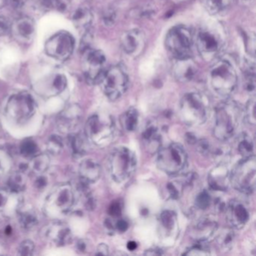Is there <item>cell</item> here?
Returning a JSON list of instances; mask_svg holds the SVG:
<instances>
[{
	"label": "cell",
	"instance_id": "cell-1",
	"mask_svg": "<svg viewBox=\"0 0 256 256\" xmlns=\"http://www.w3.org/2000/svg\"><path fill=\"white\" fill-rule=\"evenodd\" d=\"M244 119V110L239 103L232 100L222 102L214 112V138L218 142H227L236 134Z\"/></svg>",
	"mask_w": 256,
	"mask_h": 256
},
{
	"label": "cell",
	"instance_id": "cell-2",
	"mask_svg": "<svg viewBox=\"0 0 256 256\" xmlns=\"http://www.w3.org/2000/svg\"><path fill=\"white\" fill-rule=\"evenodd\" d=\"M227 34L220 24L202 26L196 37V48L205 62L216 60L226 46Z\"/></svg>",
	"mask_w": 256,
	"mask_h": 256
},
{
	"label": "cell",
	"instance_id": "cell-3",
	"mask_svg": "<svg viewBox=\"0 0 256 256\" xmlns=\"http://www.w3.org/2000/svg\"><path fill=\"white\" fill-rule=\"evenodd\" d=\"M209 114V98L200 92L185 94L180 102V118L188 126L203 125L208 120Z\"/></svg>",
	"mask_w": 256,
	"mask_h": 256
},
{
	"label": "cell",
	"instance_id": "cell-4",
	"mask_svg": "<svg viewBox=\"0 0 256 256\" xmlns=\"http://www.w3.org/2000/svg\"><path fill=\"white\" fill-rule=\"evenodd\" d=\"M108 170L114 181L118 184L128 182L136 172L137 157L130 148H115L108 158Z\"/></svg>",
	"mask_w": 256,
	"mask_h": 256
},
{
	"label": "cell",
	"instance_id": "cell-5",
	"mask_svg": "<svg viewBox=\"0 0 256 256\" xmlns=\"http://www.w3.org/2000/svg\"><path fill=\"white\" fill-rule=\"evenodd\" d=\"M209 80L212 91L217 96L228 98L238 86V73L234 66L228 60H220L211 68Z\"/></svg>",
	"mask_w": 256,
	"mask_h": 256
},
{
	"label": "cell",
	"instance_id": "cell-6",
	"mask_svg": "<svg viewBox=\"0 0 256 256\" xmlns=\"http://www.w3.org/2000/svg\"><path fill=\"white\" fill-rule=\"evenodd\" d=\"M116 128L113 118L106 114H94L85 124V136L88 142L100 148L108 146L116 138Z\"/></svg>",
	"mask_w": 256,
	"mask_h": 256
},
{
	"label": "cell",
	"instance_id": "cell-7",
	"mask_svg": "<svg viewBox=\"0 0 256 256\" xmlns=\"http://www.w3.org/2000/svg\"><path fill=\"white\" fill-rule=\"evenodd\" d=\"M157 167L164 173L178 176L184 173L188 166V156L184 146L172 143L157 151Z\"/></svg>",
	"mask_w": 256,
	"mask_h": 256
},
{
	"label": "cell",
	"instance_id": "cell-8",
	"mask_svg": "<svg viewBox=\"0 0 256 256\" xmlns=\"http://www.w3.org/2000/svg\"><path fill=\"white\" fill-rule=\"evenodd\" d=\"M256 156L244 157L236 163L230 173V184L242 194H250L256 190Z\"/></svg>",
	"mask_w": 256,
	"mask_h": 256
},
{
	"label": "cell",
	"instance_id": "cell-9",
	"mask_svg": "<svg viewBox=\"0 0 256 256\" xmlns=\"http://www.w3.org/2000/svg\"><path fill=\"white\" fill-rule=\"evenodd\" d=\"M193 38L191 30L184 25H176L168 32L166 47L175 59L191 58Z\"/></svg>",
	"mask_w": 256,
	"mask_h": 256
},
{
	"label": "cell",
	"instance_id": "cell-10",
	"mask_svg": "<svg viewBox=\"0 0 256 256\" xmlns=\"http://www.w3.org/2000/svg\"><path fill=\"white\" fill-rule=\"evenodd\" d=\"M36 110L35 100L26 92L10 97L6 106V115L12 122L23 124L32 118Z\"/></svg>",
	"mask_w": 256,
	"mask_h": 256
},
{
	"label": "cell",
	"instance_id": "cell-11",
	"mask_svg": "<svg viewBox=\"0 0 256 256\" xmlns=\"http://www.w3.org/2000/svg\"><path fill=\"white\" fill-rule=\"evenodd\" d=\"M103 92L110 101H116L122 96L128 88V76L121 66L108 68L100 82Z\"/></svg>",
	"mask_w": 256,
	"mask_h": 256
},
{
	"label": "cell",
	"instance_id": "cell-12",
	"mask_svg": "<svg viewBox=\"0 0 256 256\" xmlns=\"http://www.w3.org/2000/svg\"><path fill=\"white\" fill-rule=\"evenodd\" d=\"M76 202L74 190L70 184H62L55 187L48 194L46 202V209L50 215L67 214Z\"/></svg>",
	"mask_w": 256,
	"mask_h": 256
},
{
	"label": "cell",
	"instance_id": "cell-13",
	"mask_svg": "<svg viewBox=\"0 0 256 256\" xmlns=\"http://www.w3.org/2000/svg\"><path fill=\"white\" fill-rule=\"evenodd\" d=\"M106 64L107 60L102 50L89 49L85 52L84 70L88 84L91 85L100 84L108 70Z\"/></svg>",
	"mask_w": 256,
	"mask_h": 256
},
{
	"label": "cell",
	"instance_id": "cell-14",
	"mask_svg": "<svg viewBox=\"0 0 256 256\" xmlns=\"http://www.w3.org/2000/svg\"><path fill=\"white\" fill-rule=\"evenodd\" d=\"M74 48V40L67 32H58L50 37L46 42L44 49L46 54L53 59L66 61L72 54Z\"/></svg>",
	"mask_w": 256,
	"mask_h": 256
},
{
	"label": "cell",
	"instance_id": "cell-15",
	"mask_svg": "<svg viewBox=\"0 0 256 256\" xmlns=\"http://www.w3.org/2000/svg\"><path fill=\"white\" fill-rule=\"evenodd\" d=\"M224 211L228 224L233 229L242 228L250 220V209L242 200L233 199L226 205Z\"/></svg>",
	"mask_w": 256,
	"mask_h": 256
},
{
	"label": "cell",
	"instance_id": "cell-16",
	"mask_svg": "<svg viewBox=\"0 0 256 256\" xmlns=\"http://www.w3.org/2000/svg\"><path fill=\"white\" fill-rule=\"evenodd\" d=\"M218 230V224L214 217L206 216L200 217L193 224L190 230V235L194 242H209L212 238H215Z\"/></svg>",
	"mask_w": 256,
	"mask_h": 256
},
{
	"label": "cell",
	"instance_id": "cell-17",
	"mask_svg": "<svg viewBox=\"0 0 256 256\" xmlns=\"http://www.w3.org/2000/svg\"><path fill=\"white\" fill-rule=\"evenodd\" d=\"M83 116L82 108L78 104H71L66 108L58 116L56 126L62 133H72L80 125Z\"/></svg>",
	"mask_w": 256,
	"mask_h": 256
},
{
	"label": "cell",
	"instance_id": "cell-18",
	"mask_svg": "<svg viewBox=\"0 0 256 256\" xmlns=\"http://www.w3.org/2000/svg\"><path fill=\"white\" fill-rule=\"evenodd\" d=\"M146 44V37L143 31L133 29L126 31L121 37V46L124 52L128 56H139Z\"/></svg>",
	"mask_w": 256,
	"mask_h": 256
},
{
	"label": "cell",
	"instance_id": "cell-19",
	"mask_svg": "<svg viewBox=\"0 0 256 256\" xmlns=\"http://www.w3.org/2000/svg\"><path fill=\"white\" fill-rule=\"evenodd\" d=\"M46 238L54 245L64 246L68 245L72 240V234L68 224L60 221L54 222L46 228Z\"/></svg>",
	"mask_w": 256,
	"mask_h": 256
},
{
	"label": "cell",
	"instance_id": "cell-20",
	"mask_svg": "<svg viewBox=\"0 0 256 256\" xmlns=\"http://www.w3.org/2000/svg\"><path fill=\"white\" fill-rule=\"evenodd\" d=\"M11 32L18 42L30 43L35 36V22L31 18H20L12 24Z\"/></svg>",
	"mask_w": 256,
	"mask_h": 256
},
{
	"label": "cell",
	"instance_id": "cell-21",
	"mask_svg": "<svg viewBox=\"0 0 256 256\" xmlns=\"http://www.w3.org/2000/svg\"><path fill=\"white\" fill-rule=\"evenodd\" d=\"M230 173L227 164H217L208 176L210 188L214 191H226L230 185Z\"/></svg>",
	"mask_w": 256,
	"mask_h": 256
},
{
	"label": "cell",
	"instance_id": "cell-22",
	"mask_svg": "<svg viewBox=\"0 0 256 256\" xmlns=\"http://www.w3.org/2000/svg\"><path fill=\"white\" fill-rule=\"evenodd\" d=\"M67 86V80L62 74H53L46 78L43 79V82L37 84L36 90L42 95L53 96L61 94L65 90Z\"/></svg>",
	"mask_w": 256,
	"mask_h": 256
},
{
	"label": "cell",
	"instance_id": "cell-23",
	"mask_svg": "<svg viewBox=\"0 0 256 256\" xmlns=\"http://www.w3.org/2000/svg\"><path fill=\"white\" fill-rule=\"evenodd\" d=\"M198 67L191 58L176 59L173 73L175 78L182 83L191 82L197 76Z\"/></svg>",
	"mask_w": 256,
	"mask_h": 256
},
{
	"label": "cell",
	"instance_id": "cell-24",
	"mask_svg": "<svg viewBox=\"0 0 256 256\" xmlns=\"http://www.w3.org/2000/svg\"><path fill=\"white\" fill-rule=\"evenodd\" d=\"M78 173L80 182L86 185L94 184L96 182L101 176V166L96 160L86 158L80 162Z\"/></svg>",
	"mask_w": 256,
	"mask_h": 256
},
{
	"label": "cell",
	"instance_id": "cell-25",
	"mask_svg": "<svg viewBox=\"0 0 256 256\" xmlns=\"http://www.w3.org/2000/svg\"><path fill=\"white\" fill-rule=\"evenodd\" d=\"M142 140L150 152L158 151L161 148L162 134L160 128L154 122H150L142 132Z\"/></svg>",
	"mask_w": 256,
	"mask_h": 256
},
{
	"label": "cell",
	"instance_id": "cell-26",
	"mask_svg": "<svg viewBox=\"0 0 256 256\" xmlns=\"http://www.w3.org/2000/svg\"><path fill=\"white\" fill-rule=\"evenodd\" d=\"M160 230L164 236H172L178 229V216L170 210H166L160 214Z\"/></svg>",
	"mask_w": 256,
	"mask_h": 256
},
{
	"label": "cell",
	"instance_id": "cell-27",
	"mask_svg": "<svg viewBox=\"0 0 256 256\" xmlns=\"http://www.w3.org/2000/svg\"><path fill=\"white\" fill-rule=\"evenodd\" d=\"M138 122L139 113L136 108H130L120 116V124L126 132H134L137 128Z\"/></svg>",
	"mask_w": 256,
	"mask_h": 256
},
{
	"label": "cell",
	"instance_id": "cell-28",
	"mask_svg": "<svg viewBox=\"0 0 256 256\" xmlns=\"http://www.w3.org/2000/svg\"><path fill=\"white\" fill-rule=\"evenodd\" d=\"M215 238H216L218 246L224 251H229L233 248L235 241V233L232 228H224L222 230H218Z\"/></svg>",
	"mask_w": 256,
	"mask_h": 256
},
{
	"label": "cell",
	"instance_id": "cell-29",
	"mask_svg": "<svg viewBox=\"0 0 256 256\" xmlns=\"http://www.w3.org/2000/svg\"><path fill=\"white\" fill-rule=\"evenodd\" d=\"M236 142L238 152L242 158L254 155V142L248 134L241 133L236 138Z\"/></svg>",
	"mask_w": 256,
	"mask_h": 256
},
{
	"label": "cell",
	"instance_id": "cell-30",
	"mask_svg": "<svg viewBox=\"0 0 256 256\" xmlns=\"http://www.w3.org/2000/svg\"><path fill=\"white\" fill-rule=\"evenodd\" d=\"M244 89L250 94L256 91V68L254 64L251 62L244 64Z\"/></svg>",
	"mask_w": 256,
	"mask_h": 256
},
{
	"label": "cell",
	"instance_id": "cell-31",
	"mask_svg": "<svg viewBox=\"0 0 256 256\" xmlns=\"http://www.w3.org/2000/svg\"><path fill=\"white\" fill-rule=\"evenodd\" d=\"M86 140H88L86 136L84 137L82 134H73V133L70 134V148L73 155L80 157L86 154V148H88Z\"/></svg>",
	"mask_w": 256,
	"mask_h": 256
},
{
	"label": "cell",
	"instance_id": "cell-32",
	"mask_svg": "<svg viewBox=\"0 0 256 256\" xmlns=\"http://www.w3.org/2000/svg\"><path fill=\"white\" fill-rule=\"evenodd\" d=\"M74 25L79 29H88L92 22V14L86 8H80L74 12L72 18Z\"/></svg>",
	"mask_w": 256,
	"mask_h": 256
},
{
	"label": "cell",
	"instance_id": "cell-33",
	"mask_svg": "<svg viewBox=\"0 0 256 256\" xmlns=\"http://www.w3.org/2000/svg\"><path fill=\"white\" fill-rule=\"evenodd\" d=\"M214 202L215 200L212 198L209 191L206 190H200L198 192L194 197V206L196 209L204 211L209 209L210 206H214Z\"/></svg>",
	"mask_w": 256,
	"mask_h": 256
},
{
	"label": "cell",
	"instance_id": "cell-34",
	"mask_svg": "<svg viewBox=\"0 0 256 256\" xmlns=\"http://www.w3.org/2000/svg\"><path fill=\"white\" fill-rule=\"evenodd\" d=\"M26 176L23 172H16L10 176L8 180V186L12 192L20 193L26 187Z\"/></svg>",
	"mask_w": 256,
	"mask_h": 256
},
{
	"label": "cell",
	"instance_id": "cell-35",
	"mask_svg": "<svg viewBox=\"0 0 256 256\" xmlns=\"http://www.w3.org/2000/svg\"><path fill=\"white\" fill-rule=\"evenodd\" d=\"M19 223L24 230H30L38 224V217L32 211H22L18 214Z\"/></svg>",
	"mask_w": 256,
	"mask_h": 256
},
{
	"label": "cell",
	"instance_id": "cell-36",
	"mask_svg": "<svg viewBox=\"0 0 256 256\" xmlns=\"http://www.w3.org/2000/svg\"><path fill=\"white\" fill-rule=\"evenodd\" d=\"M50 158L47 154H40L35 156L31 162V168L36 173L42 174L46 172L50 166Z\"/></svg>",
	"mask_w": 256,
	"mask_h": 256
},
{
	"label": "cell",
	"instance_id": "cell-37",
	"mask_svg": "<svg viewBox=\"0 0 256 256\" xmlns=\"http://www.w3.org/2000/svg\"><path fill=\"white\" fill-rule=\"evenodd\" d=\"M210 251L208 242H194L193 245L185 250L182 254L184 256H209L210 254Z\"/></svg>",
	"mask_w": 256,
	"mask_h": 256
},
{
	"label": "cell",
	"instance_id": "cell-38",
	"mask_svg": "<svg viewBox=\"0 0 256 256\" xmlns=\"http://www.w3.org/2000/svg\"><path fill=\"white\" fill-rule=\"evenodd\" d=\"M230 0H204V4L208 11L212 14H218L226 10Z\"/></svg>",
	"mask_w": 256,
	"mask_h": 256
},
{
	"label": "cell",
	"instance_id": "cell-39",
	"mask_svg": "<svg viewBox=\"0 0 256 256\" xmlns=\"http://www.w3.org/2000/svg\"><path fill=\"white\" fill-rule=\"evenodd\" d=\"M244 118L250 125L256 124V98L252 97L247 102L244 110Z\"/></svg>",
	"mask_w": 256,
	"mask_h": 256
},
{
	"label": "cell",
	"instance_id": "cell-40",
	"mask_svg": "<svg viewBox=\"0 0 256 256\" xmlns=\"http://www.w3.org/2000/svg\"><path fill=\"white\" fill-rule=\"evenodd\" d=\"M20 151L24 156H34L38 152V145L31 139H26L20 144Z\"/></svg>",
	"mask_w": 256,
	"mask_h": 256
},
{
	"label": "cell",
	"instance_id": "cell-41",
	"mask_svg": "<svg viewBox=\"0 0 256 256\" xmlns=\"http://www.w3.org/2000/svg\"><path fill=\"white\" fill-rule=\"evenodd\" d=\"M48 150L52 154H59L64 148L62 138L58 136H52L47 143Z\"/></svg>",
	"mask_w": 256,
	"mask_h": 256
},
{
	"label": "cell",
	"instance_id": "cell-42",
	"mask_svg": "<svg viewBox=\"0 0 256 256\" xmlns=\"http://www.w3.org/2000/svg\"><path fill=\"white\" fill-rule=\"evenodd\" d=\"M35 244L30 240H24L19 246L18 252L20 256H30L34 254Z\"/></svg>",
	"mask_w": 256,
	"mask_h": 256
},
{
	"label": "cell",
	"instance_id": "cell-43",
	"mask_svg": "<svg viewBox=\"0 0 256 256\" xmlns=\"http://www.w3.org/2000/svg\"><path fill=\"white\" fill-rule=\"evenodd\" d=\"M12 193L6 190H0V212L6 210L10 205V202H12Z\"/></svg>",
	"mask_w": 256,
	"mask_h": 256
},
{
	"label": "cell",
	"instance_id": "cell-44",
	"mask_svg": "<svg viewBox=\"0 0 256 256\" xmlns=\"http://www.w3.org/2000/svg\"><path fill=\"white\" fill-rule=\"evenodd\" d=\"M244 38L246 40L245 44L247 52L253 58H254V54H256V36L253 34H246L245 35H244Z\"/></svg>",
	"mask_w": 256,
	"mask_h": 256
},
{
	"label": "cell",
	"instance_id": "cell-45",
	"mask_svg": "<svg viewBox=\"0 0 256 256\" xmlns=\"http://www.w3.org/2000/svg\"><path fill=\"white\" fill-rule=\"evenodd\" d=\"M194 144L197 145V150L202 155H210L212 145L210 143L209 140L206 139H200L197 140Z\"/></svg>",
	"mask_w": 256,
	"mask_h": 256
},
{
	"label": "cell",
	"instance_id": "cell-46",
	"mask_svg": "<svg viewBox=\"0 0 256 256\" xmlns=\"http://www.w3.org/2000/svg\"><path fill=\"white\" fill-rule=\"evenodd\" d=\"M11 167V160L4 151L0 150V174H4Z\"/></svg>",
	"mask_w": 256,
	"mask_h": 256
},
{
	"label": "cell",
	"instance_id": "cell-47",
	"mask_svg": "<svg viewBox=\"0 0 256 256\" xmlns=\"http://www.w3.org/2000/svg\"><path fill=\"white\" fill-rule=\"evenodd\" d=\"M116 12L113 8H108L103 14V22L106 26H112L116 20Z\"/></svg>",
	"mask_w": 256,
	"mask_h": 256
},
{
	"label": "cell",
	"instance_id": "cell-48",
	"mask_svg": "<svg viewBox=\"0 0 256 256\" xmlns=\"http://www.w3.org/2000/svg\"><path fill=\"white\" fill-rule=\"evenodd\" d=\"M12 24L8 18L4 16H0V36L6 35L11 32Z\"/></svg>",
	"mask_w": 256,
	"mask_h": 256
},
{
	"label": "cell",
	"instance_id": "cell-49",
	"mask_svg": "<svg viewBox=\"0 0 256 256\" xmlns=\"http://www.w3.org/2000/svg\"><path fill=\"white\" fill-rule=\"evenodd\" d=\"M108 214L113 218H118L122 214V206L119 202H114L109 206Z\"/></svg>",
	"mask_w": 256,
	"mask_h": 256
},
{
	"label": "cell",
	"instance_id": "cell-50",
	"mask_svg": "<svg viewBox=\"0 0 256 256\" xmlns=\"http://www.w3.org/2000/svg\"><path fill=\"white\" fill-rule=\"evenodd\" d=\"M128 228V223L126 220L120 218L114 223V230H118L120 232H125Z\"/></svg>",
	"mask_w": 256,
	"mask_h": 256
},
{
	"label": "cell",
	"instance_id": "cell-51",
	"mask_svg": "<svg viewBox=\"0 0 256 256\" xmlns=\"http://www.w3.org/2000/svg\"><path fill=\"white\" fill-rule=\"evenodd\" d=\"M96 254L97 256H108L109 248L107 244H101L98 246L96 252Z\"/></svg>",
	"mask_w": 256,
	"mask_h": 256
},
{
	"label": "cell",
	"instance_id": "cell-52",
	"mask_svg": "<svg viewBox=\"0 0 256 256\" xmlns=\"http://www.w3.org/2000/svg\"><path fill=\"white\" fill-rule=\"evenodd\" d=\"M88 242L86 240H80L77 242V250L80 252H86L88 248Z\"/></svg>",
	"mask_w": 256,
	"mask_h": 256
},
{
	"label": "cell",
	"instance_id": "cell-53",
	"mask_svg": "<svg viewBox=\"0 0 256 256\" xmlns=\"http://www.w3.org/2000/svg\"><path fill=\"white\" fill-rule=\"evenodd\" d=\"M47 179H46V178H44V176H40V178H38V179H36L35 182L36 187L40 188V190L44 188V187L47 186Z\"/></svg>",
	"mask_w": 256,
	"mask_h": 256
},
{
	"label": "cell",
	"instance_id": "cell-54",
	"mask_svg": "<svg viewBox=\"0 0 256 256\" xmlns=\"http://www.w3.org/2000/svg\"><path fill=\"white\" fill-rule=\"evenodd\" d=\"M162 254L163 252L162 250L158 248H150V250H146V252H145V254H146V256H160V254Z\"/></svg>",
	"mask_w": 256,
	"mask_h": 256
},
{
	"label": "cell",
	"instance_id": "cell-55",
	"mask_svg": "<svg viewBox=\"0 0 256 256\" xmlns=\"http://www.w3.org/2000/svg\"><path fill=\"white\" fill-rule=\"evenodd\" d=\"M186 140L188 143L191 144H194L196 142H197V138L192 133H188V134H186Z\"/></svg>",
	"mask_w": 256,
	"mask_h": 256
},
{
	"label": "cell",
	"instance_id": "cell-56",
	"mask_svg": "<svg viewBox=\"0 0 256 256\" xmlns=\"http://www.w3.org/2000/svg\"><path fill=\"white\" fill-rule=\"evenodd\" d=\"M137 242H134V241H130V242H128L127 244V248H128V250L130 251H134L137 248Z\"/></svg>",
	"mask_w": 256,
	"mask_h": 256
},
{
	"label": "cell",
	"instance_id": "cell-57",
	"mask_svg": "<svg viewBox=\"0 0 256 256\" xmlns=\"http://www.w3.org/2000/svg\"><path fill=\"white\" fill-rule=\"evenodd\" d=\"M5 232L7 235L12 234V228L11 226H7L6 228Z\"/></svg>",
	"mask_w": 256,
	"mask_h": 256
},
{
	"label": "cell",
	"instance_id": "cell-58",
	"mask_svg": "<svg viewBox=\"0 0 256 256\" xmlns=\"http://www.w3.org/2000/svg\"><path fill=\"white\" fill-rule=\"evenodd\" d=\"M242 1H244V2H250V1H252V0H242Z\"/></svg>",
	"mask_w": 256,
	"mask_h": 256
}]
</instances>
